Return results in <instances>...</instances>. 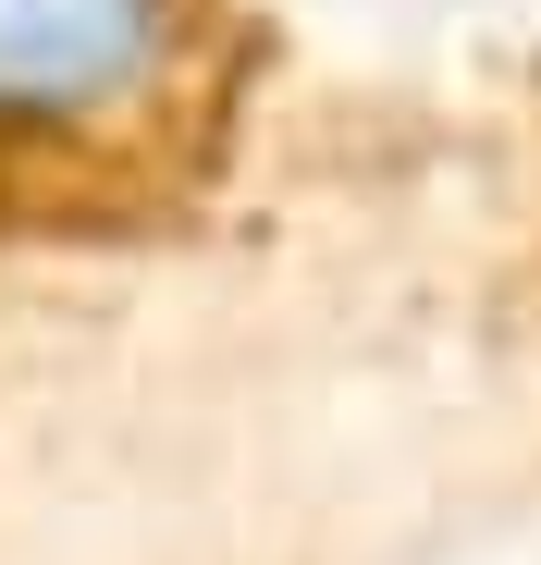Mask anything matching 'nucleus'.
Here are the masks:
<instances>
[{
	"instance_id": "nucleus-1",
	"label": "nucleus",
	"mask_w": 541,
	"mask_h": 565,
	"mask_svg": "<svg viewBox=\"0 0 541 565\" xmlns=\"http://www.w3.org/2000/svg\"><path fill=\"white\" fill-rule=\"evenodd\" d=\"M308 111L284 0H0V282L160 270L296 210Z\"/></svg>"
},
{
	"instance_id": "nucleus-2",
	"label": "nucleus",
	"mask_w": 541,
	"mask_h": 565,
	"mask_svg": "<svg viewBox=\"0 0 541 565\" xmlns=\"http://www.w3.org/2000/svg\"><path fill=\"white\" fill-rule=\"evenodd\" d=\"M296 198L382 210L492 356L541 382V50L418 74L394 99L320 74Z\"/></svg>"
}]
</instances>
